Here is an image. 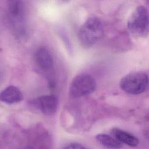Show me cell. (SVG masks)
I'll list each match as a JSON object with an SVG mask.
<instances>
[{
	"mask_svg": "<svg viewBox=\"0 0 149 149\" xmlns=\"http://www.w3.org/2000/svg\"><path fill=\"white\" fill-rule=\"evenodd\" d=\"M7 24L13 35L18 39H24L27 34L26 11L22 1H7L5 10Z\"/></svg>",
	"mask_w": 149,
	"mask_h": 149,
	"instance_id": "1",
	"label": "cell"
},
{
	"mask_svg": "<svg viewBox=\"0 0 149 149\" xmlns=\"http://www.w3.org/2000/svg\"><path fill=\"white\" fill-rule=\"evenodd\" d=\"M103 31L104 27L101 20L97 17L91 16L80 27L78 38L83 46L91 47L101 38Z\"/></svg>",
	"mask_w": 149,
	"mask_h": 149,
	"instance_id": "2",
	"label": "cell"
},
{
	"mask_svg": "<svg viewBox=\"0 0 149 149\" xmlns=\"http://www.w3.org/2000/svg\"><path fill=\"white\" fill-rule=\"evenodd\" d=\"M148 12L143 5L138 6L132 12L127 21V29L134 36L143 37L147 36L149 29Z\"/></svg>",
	"mask_w": 149,
	"mask_h": 149,
	"instance_id": "3",
	"label": "cell"
},
{
	"mask_svg": "<svg viewBox=\"0 0 149 149\" xmlns=\"http://www.w3.org/2000/svg\"><path fill=\"white\" fill-rule=\"evenodd\" d=\"M148 74L141 71L131 72L123 77L120 81V88L125 93L137 95L144 92L148 87Z\"/></svg>",
	"mask_w": 149,
	"mask_h": 149,
	"instance_id": "4",
	"label": "cell"
},
{
	"mask_svg": "<svg viewBox=\"0 0 149 149\" xmlns=\"http://www.w3.org/2000/svg\"><path fill=\"white\" fill-rule=\"evenodd\" d=\"M96 88L94 78L88 74H80L73 78L69 93L73 98L84 97L93 93Z\"/></svg>",
	"mask_w": 149,
	"mask_h": 149,
	"instance_id": "5",
	"label": "cell"
},
{
	"mask_svg": "<svg viewBox=\"0 0 149 149\" xmlns=\"http://www.w3.org/2000/svg\"><path fill=\"white\" fill-rule=\"evenodd\" d=\"M33 104L43 114L52 115L57 110L58 100L55 95H44L34 100Z\"/></svg>",
	"mask_w": 149,
	"mask_h": 149,
	"instance_id": "6",
	"label": "cell"
},
{
	"mask_svg": "<svg viewBox=\"0 0 149 149\" xmlns=\"http://www.w3.org/2000/svg\"><path fill=\"white\" fill-rule=\"evenodd\" d=\"M34 60L42 70H51L54 65V59L49 51L45 47H40L34 52Z\"/></svg>",
	"mask_w": 149,
	"mask_h": 149,
	"instance_id": "7",
	"label": "cell"
},
{
	"mask_svg": "<svg viewBox=\"0 0 149 149\" xmlns=\"http://www.w3.org/2000/svg\"><path fill=\"white\" fill-rule=\"evenodd\" d=\"M0 99L5 104H13L22 101L23 95L18 87L15 86H9L1 91Z\"/></svg>",
	"mask_w": 149,
	"mask_h": 149,
	"instance_id": "8",
	"label": "cell"
},
{
	"mask_svg": "<svg viewBox=\"0 0 149 149\" xmlns=\"http://www.w3.org/2000/svg\"><path fill=\"white\" fill-rule=\"evenodd\" d=\"M111 134L122 144H126L130 147H134L139 144V139L133 134L119 129L113 127L110 131Z\"/></svg>",
	"mask_w": 149,
	"mask_h": 149,
	"instance_id": "9",
	"label": "cell"
},
{
	"mask_svg": "<svg viewBox=\"0 0 149 149\" xmlns=\"http://www.w3.org/2000/svg\"><path fill=\"white\" fill-rule=\"evenodd\" d=\"M97 141L101 146L108 148H120L122 147V144L118 141L112 136L105 133H100L96 135Z\"/></svg>",
	"mask_w": 149,
	"mask_h": 149,
	"instance_id": "10",
	"label": "cell"
},
{
	"mask_svg": "<svg viewBox=\"0 0 149 149\" xmlns=\"http://www.w3.org/2000/svg\"><path fill=\"white\" fill-rule=\"evenodd\" d=\"M63 148H68V149H82V148H86V147L83 146L82 144L78 143H71L69 144H68L67 146H65L63 147Z\"/></svg>",
	"mask_w": 149,
	"mask_h": 149,
	"instance_id": "11",
	"label": "cell"
}]
</instances>
